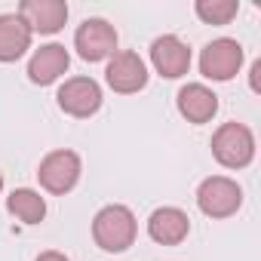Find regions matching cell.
<instances>
[{
    "instance_id": "1",
    "label": "cell",
    "mask_w": 261,
    "mask_h": 261,
    "mask_svg": "<svg viewBox=\"0 0 261 261\" xmlns=\"http://www.w3.org/2000/svg\"><path fill=\"white\" fill-rule=\"evenodd\" d=\"M92 237L105 252H123L136 243V215L126 206H105L92 221Z\"/></svg>"
},
{
    "instance_id": "2",
    "label": "cell",
    "mask_w": 261,
    "mask_h": 261,
    "mask_svg": "<svg viewBox=\"0 0 261 261\" xmlns=\"http://www.w3.org/2000/svg\"><path fill=\"white\" fill-rule=\"evenodd\" d=\"M212 154L227 169H243L255 157V136L243 123H224L212 136Z\"/></svg>"
},
{
    "instance_id": "3",
    "label": "cell",
    "mask_w": 261,
    "mask_h": 261,
    "mask_svg": "<svg viewBox=\"0 0 261 261\" xmlns=\"http://www.w3.org/2000/svg\"><path fill=\"white\" fill-rule=\"evenodd\" d=\"M243 203V191L233 178H224V175H212L200 185L197 191V206L209 215V218H227L240 209Z\"/></svg>"
},
{
    "instance_id": "4",
    "label": "cell",
    "mask_w": 261,
    "mask_h": 261,
    "mask_svg": "<svg viewBox=\"0 0 261 261\" xmlns=\"http://www.w3.org/2000/svg\"><path fill=\"white\" fill-rule=\"evenodd\" d=\"M243 65V46L230 37H218L212 43H206V49L200 53V71L209 80H230Z\"/></svg>"
},
{
    "instance_id": "5",
    "label": "cell",
    "mask_w": 261,
    "mask_h": 261,
    "mask_svg": "<svg viewBox=\"0 0 261 261\" xmlns=\"http://www.w3.org/2000/svg\"><path fill=\"white\" fill-rule=\"evenodd\" d=\"M37 178L49 194H68L80 178V157L74 151H53L43 157Z\"/></svg>"
},
{
    "instance_id": "6",
    "label": "cell",
    "mask_w": 261,
    "mask_h": 261,
    "mask_svg": "<svg viewBox=\"0 0 261 261\" xmlns=\"http://www.w3.org/2000/svg\"><path fill=\"white\" fill-rule=\"evenodd\" d=\"M74 46L86 62H101L117 49V31L105 19H86L74 34Z\"/></svg>"
},
{
    "instance_id": "7",
    "label": "cell",
    "mask_w": 261,
    "mask_h": 261,
    "mask_svg": "<svg viewBox=\"0 0 261 261\" xmlns=\"http://www.w3.org/2000/svg\"><path fill=\"white\" fill-rule=\"evenodd\" d=\"M59 108L71 117H89L101 108V89L92 77H71L59 89Z\"/></svg>"
},
{
    "instance_id": "8",
    "label": "cell",
    "mask_w": 261,
    "mask_h": 261,
    "mask_svg": "<svg viewBox=\"0 0 261 261\" xmlns=\"http://www.w3.org/2000/svg\"><path fill=\"white\" fill-rule=\"evenodd\" d=\"M16 16L31 28V34H56L68 22V4H62V0H22Z\"/></svg>"
},
{
    "instance_id": "9",
    "label": "cell",
    "mask_w": 261,
    "mask_h": 261,
    "mask_svg": "<svg viewBox=\"0 0 261 261\" xmlns=\"http://www.w3.org/2000/svg\"><path fill=\"white\" fill-rule=\"evenodd\" d=\"M105 77H108V86L114 92L129 95V92H139L148 83V68L136 53H114V59L108 62Z\"/></svg>"
},
{
    "instance_id": "10",
    "label": "cell",
    "mask_w": 261,
    "mask_h": 261,
    "mask_svg": "<svg viewBox=\"0 0 261 261\" xmlns=\"http://www.w3.org/2000/svg\"><path fill=\"white\" fill-rule=\"evenodd\" d=\"M151 62H154L157 74L175 80V77L188 74V68H191V49L175 34H163L151 43Z\"/></svg>"
},
{
    "instance_id": "11",
    "label": "cell",
    "mask_w": 261,
    "mask_h": 261,
    "mask_svg": "<svg viewBox=\"0 0 261 261\" xmlns=\"http://www.w3.org/2000/svg\"><path fill=\"white\" fill-rule=\"evenodd\" d=\"M68 65H71L68 49H65L62 43H46V46H40V49L31 56V62H28V77H31L34 83L46 86V83L59 80V77L68 71Z\"/></svg>"
},
{
    "instance_id": "12",
    "label": "cell",
    "mask_w": 261,
    "mask_h": 261,
    "mask_svg": "<svg viewBox=\"0 0 261 261\" xmlns=\"http://www.w3.org/2000/svg\"><path fill=\"white\" fill-rule=\"evenodd\" d=\"M191 230V218L175 209V206H163L157 209L151 218H148V233L154 243H163V246H178Z\"/></svg>"
},
{
    "instance_id": "13",
    "label": "cell",
    "mask_w": 261,
    "mask_h": 261,
    "mask_svg": "<svg viewBox=\"0 0 261 261\" xmlns=\"http://www.w3.org/2000/svg\"><path fill=\"white\" fill-rule=\"evenodd\" d=\"M178 111L191 123H206L218 111V95L209 86H203V83H188L178 92Z\"/></svg>"
},
{
    "instance_id": "14",
    "label": "cell",
    "mask_w": 261,
    "mask_h": 261,
    "mask_svg": "<svg viewBox=\"0 0 261 261\" xmlns=\"http://www.w3.org/2000/svg\"><path fill=\"white\" fill-rule=\"evenodd\" d=\"M31 46V28L16 16H0V62H16Z\"/></svg>"
},
{
    "instance_id": "15",
    "label": "cell",
    "mask_w": 261,
    "mask_h": 261,
    "mask_svg": "<svg viewBox=\"0 0 261 261\" xmlns=\"http://www.w3.org/2000/svg\"><path fill=\"white\" fill-rule=\"evenodd\" d=\"M7 209H10L19 221H25V224H37V221H43V215H46L43 197H40L37 191H31V188L13 191L10 200H7Z\"/></svg>"
},
{
    "instance_id": "16",
    "label": "cell",
    "mask_w": 261,
    "mask_h": 261,
    "mask_svg": "<svg viewBox=\"0 0 261 261\" xmlns=\"http://www.w3.org/2000/svg\"><path fill=\"white\" fill-rule=\"evenodd\" d=\"M194 10H197V16L206 25H227L237 16L240 4H237V0H197Z\"/></svg>"
},
{
    "instance_id": "17",
    "label": "cell",
    "mask_w": 261,
    "mask_h": 261,
    "mask_svg": "<svg viewBox=\"0 0 261 261\" xmlns=\"http://www.w3.org/2000/svg\"><path fill=\"white\" fill-rule=\"evenodd\" d=\"M249 80H252V89H255V92H261V62H255V65H252V77H249Z\"/></svg>"
},
{
    "instance_id": "18",
    "label": "cell",
    "mask_w": 261,
    "mask_h": 261,
    "mask_svg": "<svg viewBox=\"0 0 261 261\" xmlns=\"http://www.w3.org/2000/svg\"><path fill=\"white\" fill-rule=\"evenodd\" d=\"M37 261H68V258H65L62 252H43V255H40Z\"/></svg>"
},
{
    "instance_id": "19",
    "label": "cell",
    "mask_w": 261,
    "mask_h": 261,
    "mask_svg": "<svg viewBox=\"0 0 261 261\" xmlns=\"http://www.w3.org/2000/svg\"><path fill=\"white\" fill-rule=\"evenodd\" d=\"M0 191H4V175H0Z\"/></svg>"
}]
</instances>
